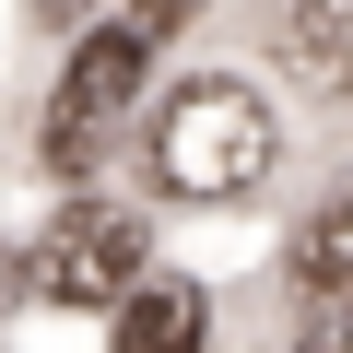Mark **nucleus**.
I'll list each match as a JSON object with an SVG mask.
<instances>
[{
  "label": "nucleus",
  "instance_id": "obj_1",
  "mask_svg": "<svg viewBox=\"0 0 353 353\" xmlns=\"http://www.w3.org/2000/svg\"><path fill=\"white\" fill-rule=\"evenodd\" d=\"M271 106L236 83V71H201V83H176L165 118H153V176L176 201H248L259 176H271Z\"/></svg>",
  "mask_w": 353,
  "mask_h": 353
},
{
  "label": "nucleus",
  "instance_id": "obj_2",
  "mask_svg": "<svg viewBox=\"0 0 353 353\" xmlns=\"http://www.w3.org/2000/svg\"><path fill=\"white\" fill-rule=\"evenodd\" d=\"M141 259H153V236H141V212H118V201H71L48 236H36V294L48 306H130L141 294Z\"/></svg>",
  "mask_w": 353,
  "mask_h": 353
},
{
  "label": "nucleus",
  "instance_id": "obj_3",
  "mask_svg": "<svg viewBox=\"0 0 353 353\" xmlns=\"http://www.w3.org/2000/svg\"><path fill=\"white\" fill-rule=\"evenodd\" d=\"M130 83H141V36H130V24H106V36H83V48H71L59 106H48V165H59V176H94L106 130L130 118Z\"/></svg>",
  "mask_w": 353,
  "mask_h": 353
},
{
  "label": "nucleus",
  "instance_id": "obj_4",
  "mask_svg": "<svg viewBox=\"0 0 353 353\" xmlns=\"http://www.w3.org/2000/svg\"><path fill=\"white\" fill-rule=\"evenodd\" d=\"M283 59H294V83L353 94V0H294L283 12Z\"/></svg>",
  "mask_w": 353,
  "mask_h": 353
},
{
  "label": "nucleus",
  "instance_id": "obj_5",
  "mask_svg": "<svg viewBox=\"0 0 353 353\" xmlns=\"http://www.w3.org/2000/svg\"><path fill=\"white\" fill-rule=\"evenodd\" d=\"M201 341H212V306L189 283H141L118 306V353H201Z\"/></svg>",
  "mask_w": 353,
  "mask_h": 353
},
{
  "label": "nucleus",
  "instance_id": "obj_6",
  "mask_svg": "<svg viewBox=\"0 0 353 353\" xmlns=\"http://www.w3.org/2000/svg\"><path fill=\"white\" fill-rule=\"evenodd\" d=\"M294 283H306L318 306H353V176L306 212V236H294Z\"/></svg>",
  "mask_w": 353,
  "mask_h": 353
},
{
  "label": "nucleus",
  "instance_id": "obj_7",
  "mask_svg": "<svg viewBox=\"0 0 353 353\" xmlns=\"http://www.w3.org/2000/svg\"><path fill=\"white\" fill-rule=\"evenodd\" d=\"M189 12H201V0H130V36H141V48H153V36H165V24H189Z\"/></svg>",
  "mask_w": 353,
  "mask_h": 353
},
{
  "label": "nucleus",
  "instance_id": "obj_8",
  "mask_svg": "<svg viewBox=\"0 0 353 353\" xmlns=\"http://www.w3.org/2000/svg\"><path fill=\"white\" fill-rule=\"evenodd\" d=\"M318 353H353V330H330V341H318Z\"/></svg>",
  "mask_w": 353,
  "mask_h": 353
}]
</instances>
